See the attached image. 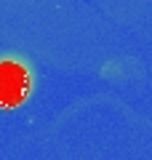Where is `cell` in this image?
<instances>
[{
	"instance_id": "1",
	"label": "cell",
	"mask_w": 152,
	"mask_h": 160,
	"mask_svg": "<svg viewBox=\"0 0 152 160\" xmlns=\"http://www.w3.org/2000/svg\"><path fill=\"white\" fill-rule=\"evenodd\" d=\"M32 80L24 64L19 62H0V107L13 109L29 96Z\"/></svg>"
}]
</instances>
